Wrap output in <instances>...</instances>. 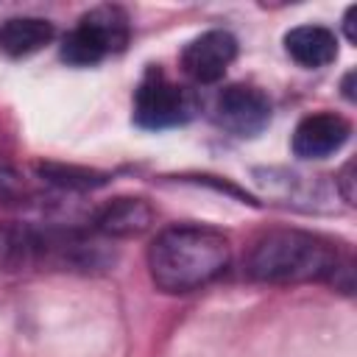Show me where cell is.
I'll return each mask as SVG.
<instances>
[{"label":"cell","instance_id":"6da1fadb","mask_svg":"<svg viewBox=\"0 0 357 357\" xmlns=\"http://www.w3.org/2000/svg\"><path fill=\"white\" fill-rule=\"evenodd\" d=\"M226 234L209 226L181 223L159 231L148 245V271L165 293H192L218 279L229 265Z\"/></svg>","mask_w":357,"mask_h":357},{"label":"cell","instance_id":"7a4b0ae2","mask_svg":"<svg viewBox=\"0 0 357 357\" xmlns=\"http://www.w3.org/2000/svg\"><path fill=\"white\" fill-rule=\"evenodd\" d=\"M109 262L103 245L75 229L33 226V223H3L0 226V271H31V268H70L95 271Z\"/></svg>","mask_w":357,"mask_h":357},{"label":"cell","instance_id":"3957f363","mask_svg":"<svg viewBox=\"0 0 357 357\" xmlns=\"http://www.w3.org/2000/svg\"><path fill=\"white\" fill-rule=\"evenodd\" d=\"M349 265L340 262L337 248L310 231L279 229L257 240L248 254L245 271L254 282L265 284H298L335 279Z\"/></svg>","mask_w":357,"mask_h":357},{"label":"cell","instance_id":"277c9868","mask_svg":"<svg viewBox=\"0 0 357 357\" xmlns=\"http://www.w3.org/2000/svg\"><path fill=\"white\" fill-rule=\"evenodd\" d=\"M128 42V17L117 6H98L86 11L78 25L61 39V59L73 67H92Z\"/></svg>","mask_w":357,"mask_h":357},{"label":"cell","instance_id":"5b68a950","mask_svg":"<svg viewBox=\"0 0 357 357\" xmlns=\"http://www.w3.org/2000/svg\"><path fill=\"white\" fill-rule=\"evenodd\" d=\"M192 114V98L165 73L151 70L134 95V120L142 128H170Z\"/></svg>","mask_w":357,"mask_h":357},{"label":"cell","instance_id":"8992f818","mask_svg":"<svg viewBox=\"0 0 357 357\" xmlns=\"http://www.w3.org/2000/svg\"><path fill=\"white\" fill-rule=\"evenodd\" d=\"M215 120L234 137H257L271 123V100L251 84H231L215 100Z\"/></svg>","mask_w":357,"mask_h":357},{"label":"cell","instance_id":"52a82bcc","mask_svg":"<svg viewBox=\"0 0 357 357\" xmlns=\"http://www.w3.org/2000/svg\"><path fill=\"white\" fill-rule=\"evenodd\" d=\"M237 56V39L229 31H206L187 42L181 50V70L195 84H212L220 81L229 64Z\"/></svg>","mask_w":357,"mask_h":357},{"label":"cell","instance_id":"ba28073f","mask_svg":"<svg viewBox=\"0 0 357 357\" xmlns=\"http://www.w3.org/2000/svg\"><path fill=\"white\" fill-rule=\"evenodd\" d=\"M349 134H351V126L346 117L335 112H318V114H307L296 126L290 145H293V153L301 159H324L340 151Z\"/></svg>","mask_w":357,"mask_h":357},{"label":"cell","instance_id":"9c48e42d","mask_svg":"<svg viewBox=\"0 0 357 357\" xmlns=\"http://www.w3.org/2000/svg\"><path fill=\"white\" fill-rule=\"evenodd\" d=\"M284 50L287 56L301 67H326L337 56V39L324 25H298L284 33Z\"/></svg>","mask_w":357,"mask_h":357},{"label":"cell","instance_id":"30bf717a","mask_svg":"<svg viewBox=\"0 0 357 357\" xmlns=\"http://www.w3.org/2000/svg\"><path fill=\"white\" fill-rule=\"evenodd\" d=\"M153 220V209L142 198H114L95 215V229L106 237L142 234Z\"/></svg>","mask_w":357,"mask_h":357},{"label":"cell","instance_id":"8fae6325","mask_svg":"<svg viewBox=\"0 0 357 357\" xmlns=\"http://www.w3.org/2000/svg\"><path fill=\"white\" fill-rule=\"evenodd\" d=\"M53 33V25L42 17H11L0 25V50L11 59H22L50 45Z\"/></svg>","mask_w":357,"mask_h":357},{"label":"cell","instance_id":"7c38bea8","mask_svg":"<svg viewBox=\"0 0 357 357\" xmlns=\"http://www.w3.org/2000/svg\"><path fill=\"white\" fill-rule=\"evenodd\" d=\"M39 176L64 190H95L106 184L103 173L89 167H75V165H39Z\"/></svg>","mask_w":357,"mask_h":357},{"label":"cell","instance_id":"4fadbf2b","mask_svg":"<svg viewBox=\"0 0 357 357\" xmlns=\"http://www.w3.org/2000/svg\"><path fill=\"white\" fill-rule=\"evenodd\" d=\"M335 184H337L340 195H343L349 204H354V162H346V165H343V170L335 176Z\"/></svg>","mask_w":357,"mask_h":357},{"label":"cell","instance_id":"5bb4252c","mask_svg":"<svg viewBox=\"0 0 357 357\" xmlns=\"http://www.w3.org/2000/svg\"><path fill=\"white\" fill-rule=\"evenodd\" d=\"M17 195H20V181H17V176H14L11 170L0 167V204H3V201H11V198H17Z\"/></svg>","mask_w":357,"mask_h":357},{"label":"cell","instance_id":"9a60e30c","mask_svg":"<svg viewBox=\"0 0 357 357\" xmlns=\"http://www.w3.org/2000/svg\"><path fill=\"white\" fill-rule=\"evenodd\" d=\"M354 17H357V6H351L346 11V20H343V28H346V39L349 42H357V31H354Z\"/></svg>","mask_w":357,"mask_h":357}]
</instances>
